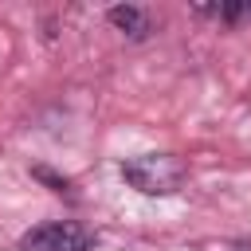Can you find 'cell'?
I'll return each mask as SVG.
<instances>
[{
	"mask_svg": "<svg viewBox=\"0 0 251 251\" xmlns=\"http://www.w3.org/2000/svg\"><path fill=\"white\" fill-rule=\"evenodd\" d=\"M122 176H126L137 192H145V196H173V192L184 184L188 169H184V161L173 157V153H141V157H129V161L122 165Z\"/></svg>",
	"mask_w": 251,
	"mask_h": 251,
	"instance_id": "6da1fadb",
	"label": "cell"
},
{
	"mask_svg": "<svg viewBox=\"0 0 251 251\" xmlns=\"http://www.w3.org/2000/svg\"><path fill=\"white\" fill-rule=\"evenodd\" d=\"M94 231L78 220H47L20 235V251H90Z\"/></svg>",
	"mask_w": 251,
	"mask_h": 251,
	"instance_id": "7a4b0ae2",
	"label": "cell"
},
{
	"mask_svg": "<svg viewBox=\"0 0 251 251\" xmlns=\"http://www.w3.org/2000/svg\"><path fill=\"white\" fill-rule=\"evenodd\" d=\"M110 24L122 27L129 39H145V35H149V12H145V8H129V4L122 8V4H118V8H110Z\"/></svg>",
	"mask_w": 251,
	"mask_h": 251,
	"instance_id": "3957f363",
	"label": "cell"
},
{
	"mask_svg": "<svg viewBox=\"0 0 251 251\" xmlns=\"http://www.w3.org/2000/svg\"><path fill=\"white\" fill-rule=\"evenodd\" d=\"M200 16H212V20H224V24H239V20H251V4H196Z\"/></svg>",
	"mask_w": 251,
	"mask_h": 251,
	"instance_id": "277c9868",
	"label": "cell"
},
{
	"mask_svg": "<svg viewBox=\"0 0 251 251\" xmlns=\"http://www.w3.org/2000/svg\"><path fill=\"white\" fill-rule=\"evenodd\" d=\"M235 251H251V243H235Z\"/></svg>",
	"mask_w": 251,
	"mask_h": 251,
	"instance_id": "5b68a950",
	"label": "cell"
}]
</instances>
